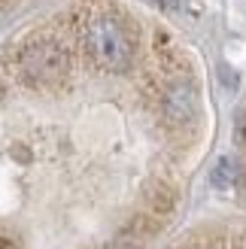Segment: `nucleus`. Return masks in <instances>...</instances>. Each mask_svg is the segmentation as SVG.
Masks as SVG:
<instances>
[{
  "label": "nucleus",
  "instance_id": "20e7f679",
  "mask_svg": "<svg viewBox=\"0 0 246 249\" xmlns=\"http://www.w3.org/2000/svg\"><path fill=\"white\" fill-rule=\"evenodd\" d=\"M234 177H237V167H234V161H231V158H219L213 173H210V179H213L216 189H228V185L234 182Z\"/></svg>",
  "mask_w": 246,
  "mask_h": 249
},
{
  "label": "nucleus",
  "instance_id": "f257e3e1",
  "mask_svg": "<svg viewBox=\"0 0 246 249\" xmlns=\"http://www.w3.org/2000/svg\"><path fill=\"white\" fill-rule=\"evenodd\" d=\"M82 40L104 70L125 73L134 64V36L116 12H88L82 21Z\"/></svg>",
  "mask_w": 246,
  "mask_h": 249
},
{
  "label": "nucleus",
  "instance_id": "f03ea898",
  "mask_svg": "<svg viewBox=\"0 0 246 249\" xmlns=\"http://www.w3.org/2000/svg\"><path fill=\"white\" fill-rule=\"evenodd\" d=\"M18 73L28 85H58L70 70L64 46L52 36H31L18 49Z\"/></svg>",
  "mask_w": 246,
  "mask_h": 249
},
{
  "label": "nucleus",
  "instance_id": "423d86ee",
  "mask_svg": "<svg viewBox=\"0 0 246 249\" xmlns=\"http://www.w3.org/2000/svg\"><path fill=\"white\" fill-rule=\"evenodd\" d=\"M219 73H222V79H225V85H228V89H234V85H237V73H231L228 67H222Z\"/></svg>",
  "mask_w": 246,
  "mask_h": 249
},
{
  "label": "nucleus",
  "instance_id": "7ed1b4c3",
  "mask_svg": "<svg viewBox=\"0 0 246 249\" xmlns=\"http://www.w3.org/2000/svg\"><path fill=\"white\" fill-rule=\"evenodd\" d=\"M161 113L167 122L174 124H186L198 116V91H194V85L186 82V79H176L170 82L164 94H161Z\"/></svg>",
  "mask_w": 246,
  "mask_h": 249
},
{
  "label": "nucleus",
  "instance_id": "39448f33",
  "mask_svg": "<svg viewBox=\"0 0 246 249\" xmlns=\"http://www.w3.org/2000/svg\"><path fill=\"white\" fill-rule=\"evenodd\" d=\"M152 6H158V9H179L182 6V0H149Z\"/></svg>",
  "mask_w": 246,
  "mask_h": 249
}]
</instances>
